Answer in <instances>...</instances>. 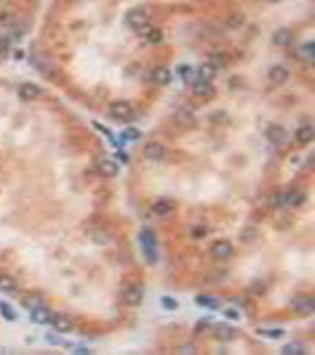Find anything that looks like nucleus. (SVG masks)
Listing matches in <instances>:
<instances>
[{"label":"nucleus","mask_w":315,"mask_h":355,"mask_svg":"<svg viewBox=\"0 0 315 355\" xmlns=\"http://www.w3.org/2000/svg\"><path fill=\"white\" fill-rule=\"evenodd\" d=\"M232 244L230 242H216L213 247H211V256L216 258V261H225V258H230L232 256Z\"/></svg>","instance_id":"obj_7"},{"label":"nucleus","mask_w":315,"mask_h":355,"mask_svg":"<svg viewBox=\"0 0 315 355\" xmlns=\"http://www.w3.org/2000/svg\"><path fill=\"white\" fill-rule=\"evenodd\" d=\"M161 306H164V308H168V310H175V308H178L175 298H171V296H164V298H161Z\"/></svg>","instance_id":"obj_30"},{"label":"nucleus","mask_w":315,"mask_h":355,"mask_svg":"<svg viewBox=\"0 0 315 355\" xmlns=\"http://www.w3.org/2000/svg\"><path fill=\"white\" fill-rule=\"evenodd\" d=\"M216 334H218V336H221V339H232V336H235V332H232V329H230V327H218V329H216Z\"/></svg>","instance_id":"obj_28"},{"label":"nucleus","mask_w":315,"mask_h":355,"mask_svg":"<svg viewBox=\"0 0 315 355\" xmlns=\"http://www.w3.org/2000/svg\"><path fill=\"white\" fill-rule=\"evenodd\" d=\"M192 234H194V237H204V234H206V230H204V228H199V225H197V228L192 230Z\"/></svg>","instance_id":"obj_33"},{"label":"nucleus","mask_w":315,"mask_h":355,"mask_svg":"<svg viewBox=\"0 0 315 355\" xmlns=\"http://www.w3.org/2000/svg\"><path fill=\"white\" fill-rule=\"evenodd\" d=\"M0 313L5 315V320H15L17 315H15V310H10L7 308V303H0Z\"/></svg>","instance_id":"obj_31"},{"label":"nucleus","mask_w":315,"mask_h":355,"mask_svg":"<svg viewBox=\"0 0 315 355\" xmlns=\"http://www.w3.org/2000/svg\"><path fill=\"white\" fill-rule=\"evenodd\" d=\"M299 50H301V55H303V60H306V62H311V60H313V45H311V43L301 45Z\"/></svg>","instance_id":"obj_26"},{"label":"nucleus","mask_w":315,"mask_h":355,"mask_svg":"<svg viewBox=\"0 0 315 355\" xmlns=\"http://www.w3.org/2000/svg\"><path fill=\"white\" fill-rule=\"evenodd\" d=\"M124 138H128V140H138V138H140V130L130 128V130H126V133H124Z\"/></svg>","instance_id":"obj_32"},{"label":"nucleus","mask_w":315,"mask_h":355,"mask_svg":"<svg viewBox=\"0 0 315 355\" xmlns=\"http://www.w3.org/2000/svg\"><path fill=\"white\" fill-rule=\"evenodd\" d=\"M7 52V41H0V55H5Z\"/></svg>","instance_id":"obj_34"},{"label":"nucleus","mask_w":315,"mask_h":355,"mask_svg":"<svg viewBox=\"0 0 315 355\" xmlns=\"http://www.w3.org/2000/svg\"><path fill=\"white\" fill-rule=\"evenodd\" d=\"M313 135H315L313 125H301L299 130H296V145H308L313 140Z\"/></svg>","instance_id":"obj_17"},{"label":"nucleus","mask_w":315,"mask_h":355,"mask_svg":"<svg viewBox=\"0 0 315 355\" xmlns=\"http://www.w3.org/2000/svg\"><path fill=\"white\" fill-rule=\"evenodd\" d=\"M24 306L31 310V308H36V306H43V301H41L38 296H26V298H24Z\"/></svg>","instance_id":"obj_27"},{"label":"nucleus","mask_w":315,"mask_h":355,"mask_svg":"<svg viewBox=\"0 0 315 355\" xmlns=\"http://www.w3.org/2000/svg\"><path fill=\"white\" fill-rule=\"evenodd\" d=\"M303 201H306V192H303V189H289L282 199H280V204L289 206V209H296V206H301Z\"/></svg>","instance_id":"obj_5"},{"label":"nucleus","mask_w":315,"mask_h":355,"mask_svg":"<svg viewBox=\"0 0 315 355\" xmlns=\"http://www.w3.org/2000/svg\"><path fill=\"white\" fill-rule=\"evenodd\" d=\"M197 74H199L202 81H213V76H216V66H213V64H202V66L197 69Z\"/></svg>","instance_id":"obj_22"},{"label":"nucleus","mask_w":315,"mask_h":355,"mask_svg":"<svg viewBox=\"0 0 315 355\" xmlns=\"http://www.w3.org/2000/svg\"><path fill=\"white\" fill-rule=\"evenodd\" d=\"M97 170L102 173V175H116V164L114 161H109V159H102L100 164H97Z\"/></svg>","instance_id":"obj_21"},{"label":"nucleus","mask_w":315,"mask_h":355,"mask_svg":"<svg viewBox=\"0 0 315 355\" xmlns=\"http://www.w3.org/2000/svg\"><path fill=\"white\" fill-rule=\"evenodd\" d=\"M292 308L296 310V313H301V315H311L315 310V303L311 296H296L294 301H292Z\"/></svg>","instance_id":"obj_6"},{"label":"nucleus","mask_w":315,"mask_h":355,"mask_svg":"<svg viewBox=\"0 0 315 355\" xmlns=\"http://www.w3.org/2000/svg\"><path fill=\"white\" fill-rule=\"evenodd\" d=\"M29 313H31V320L36 324H50L52 322V313H50L45 306H36V308H31Z\"/></svg>","instance_id":"obj_8"},{"label":"nucleus","mask_w":315,"mask_h":355,"mask_svg":"<svg viewBox=\"0 0 315 355\" xmlns=\"http://www.w3.org/2000/svg\"><path fill=\"white\" fill-rule=\"evenodd\" d=\"M142 298H145V292H142L140 287H130L124 292V301H126L128 306H140Z\"/></svg>","instance_id":"obj_12"},{"label":"nucleus","mask_w":315,"mask_h":355,"mask_svg":"<svg viewBox=\"0 0 315 355\" xmlns=\"http://www.w3.org/2000/svg\"><path fill=\"white\" fill-rule=\"evenodd\" d=\"M282 353H306V348L303 346H299V343H289V346H284L282 348Z\"/></svg>","instance_id":"obj_29"},{"label":"nucleus","mask_w":315,"mask_h":355,"mask_svg":"<svg viewBox=\"0 0 315 355\" xmlns=\"http://www.w3.org/2000/svg\"><path fill=\"white\" fill-rule=\"evenodd\" d=\"M273 43H275V45H289V43H292V31H289V29H280V31H275L273 33Z\"/></svg>","instance_id":"obj_20"},{"label":"nucleus","mask_w":315,"mask_h":355,"mask_svg":"<svg viewBox=\"0 0 315 355\" xmlns=\"http://www.w3.org/2000/svg\"><path fill=\"white\" fill-rule=\"evenodd\" d=\"M140 244H142V253L149 263H157V237L152 230H142L140 232Z\"/></svg>","instance_id":"obj_1"},{"label":"nucleus","mask_w":315,"mask_h":355,"mask_svg":"<svg viewBox=\"0 0 315 355\" xmlns=\"http://www.w3.org/2000/svg\"><path fill=\"white\" fill-rule=\"evenodd\" d=\"M197 303L204 308H218V298H213V296H197Z\"/></svg>","instance_id":"obj_24"},{"label":"nucleus","mask_w":315,"mask_h":355,"mask_svg":"<svg viewBox=\"0 0 315 355\" xmlns=\"http://www.w3.org/2000/svg\"><path fill=\"white\" fill-rule=\"evenodd\" d=\"M192 93L199 95V97H211L213 95V85H211V81H194L192 83Z\"/></svg>","instance_id":"obj_13"},{"label":"nucleus","mask_w":315,"mask_h":355,"mask_svg":"<svg viewBox=\"0 0 315 355\" xmlns=\"http://www.w3.org/2000/svg\"><path fill=\"white\" fill-rule=\"evenodd\" d=\"M152 213H154V216H171V213H173V201H171V199H159V201H154V206H152Z\"/></svg>","instance_id":"obj_14"},{"label":"nucleus","mask_w":315,"mask_h":355,"mask_svg":"<svg viewBox=\"0 0 315 355\" xmlns=\"http://www.w3.org/2000/svg\"><path fill=\"white\" fill-rule=\"evenodd\" d=\"M126 21L133 26V29H135V31H138V29H142L145 24H149V21H147V15H145V10H130V12H128V17H126Z\"/></svg>","instance_id":"obj_11"},{"label":"nucleus","mask_w":315,"mask_h":355,"mask_svg":"<svg viewBox=\"0 0 315 355\" xmlns=\"http://www.w3.org/2000/svg\"><path fill=\"white\" fill-rule=\"evenodd\" d=\"M19 97L21 100H36V97H41V88L33 85V83H24V85H19Z\"/></svg>","instance_id":"obj_15"},{"label":"nucleus","mask_w":315,"mask_h":355,"mask_svg":"<svg viewBox=\"0 0 315 355\" xmlns=\"http://www.w3.org/2000/svg\"><path fill=\"white\" fill-rule=\"evenodd\" d=\"M17 284L12 277H7V275H0V292H15Z\"/></svg>","instance_id":"obj_23"},{"label":"nucleus","mask_w":315,"mask_h":355,"mask_svg":"<svg viewBox=\"0 0 315 355\" xmlns=\"http://www.w3.org/2000/svg\"><path fill=\"white\" fill-rule=\"evenodd\" d=\"M168 81H171V71H168V69H161V66H159V69L152 71V83H157V85H166Z\"/></svg>","instance_id":"obj_19"},{"label":"nucleus","mask_w":315,"mask_h":355,"mask_svg":"<svg viewBox=\"0 0 315 355\" xmlns=\"http://www.w3.org/2000/svg\"><path fill=\"white\" fill-rule=\"evenodd\" d=\"M164 154H166V147H164L161 142H147V145H145V156H147V159L159 161V159H164Z\"/></svg>","instance_id":"obj_9"},{"label":"nucleus","mask_w":315,"mask_h":355,"mask_svg":"<svg viewBox=\"0 0 315 355\" xmlns=\"http://www.w3.org/2000/svg\"><path fill=\"white\" fill-rule=\"evenodd\" d=\"M138 36H142L147 43H161L164 41V33H161V29H157V26H152V24H145L142 29H138Z\"/></svg>","instance_id":"obj_4"},{"label":"nucleus","mask_w":315,"mask_h":355,"mask_svg":"<svg viewBox=\"0 0 315 355\" xmlns=\"http://www.w3.org/2000/svg\"><path fill=\"white\" fill-rule=\"evenodd\" d=\"M175 121L183 125H192L194 124V111L189 107H180L178 111H175Z\"/></svg>","instance_id":"obj_16"},{"label":"nucleus","mask_w":315,"mask_h":355,"mask_svg":"<svg viewBox=\"0 0 315 355\" xmlns=\"http://www.w3.org/2000/svg\"><path fill=\"white\" fill-rule=\"evenodd\" d=\"M258 334H261V336H270V339H280V336H284L282 329H258Z\"/></svg>","instance_id":"obj_25"},{"label":"nucleus","mask_w":315,"mask_h":355,"mask_svg":"<svg viewBox=\"0 0 315 355\" xmlns=\"http://www.w3.org/2000/svg\"><path fill=\"white\" fill-rule=\"evenodd\" d=\"M109 114L119 121H128L133 119V104L126 102V100H119V102H111L109 104Z\"/></svg>","instance_id":"obj_2"},{"label":"nucleus","mask_w":315,"mask_h":355,"mask_svg":"<svg viewBox=\"0 0 315 355\" xmlns=\"http://www.w3.org/2000/svg\"><path fill=\"white\" fill-rule=\"evenodd\" d=\"M266 138L273 142V145H284V140H287V133H284L282 125H268L266 128Z\"/></svg>","instance_id":"obj_10"},{"label":"nucleus","mask_w":315,"mask_h":355,"mask_svg":"<svg viewBox=\"0 0 315 355\" xmlns=\"http://www.w3.org/2000/svg\"><path fill=\"white\" fill-rule=\"evenodd\" d=\"M268 81H270V85H282V83H287V81H289V69H287V66H282V64L270 66Z\"/></svg>","instance_id":"obj_3"},{"label":"nucleus","mask_w":315,"mask_h":355,"mask_svg":"<svg viewBox=\"0 0 315 355\" xmlns=\"http://www.w3.org/2000/svg\"><path fill=\"white\" fill-rule=\"evenodd\" d=\"M52 327H55V329H57V332H71V327H74V324H71V320H69V317H64V315H52Z\"/></svg>","instance_id":"obj_18"}]
</instances>
